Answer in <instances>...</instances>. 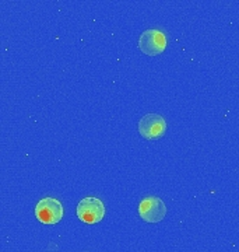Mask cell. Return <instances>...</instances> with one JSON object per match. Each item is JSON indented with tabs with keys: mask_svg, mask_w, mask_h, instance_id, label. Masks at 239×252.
Wrapping results in <instances>:
<instances>
[{
	"mask_svg": "<svg viewBox=\"0 0 239 252\" xmlns=\"http://www.w3.org/2000/svg\"><path fill=\"white\" fill-rule=\"evenodd\" d=\"M139 48L149 56L162 54L167 48V36L158 30H146L139 38Z\"/></svg>",
	"mask_w": 239,
	"mask_h": 252,
	"instance_id": "3957f363",
	"label": "cell"
},
{
	"mask_svg": "<svg viewBox=\"0 0 239 252\" xmlns=\"http://www.w3.org/2000/svg\"><path fill=\"white\" fill-rule=\"evenodd\" d=\"M165 132H167V122L159 114H147L139 121V133L147 140L162 137Z\"/></svg>",
	"mask_w": 239,
	"mask_h": 252,
	"instance_id": "277c9868",
	"label": "cell"
},
{
	"mask_svg": "<svg viewBox=\"0 0 239 252\" xmlns=\"http://www.w3.org/2000/svg\"><path fill=\"white\" fill-rule=\"evenodd\" d=\"M139 215L147 223H159L167 216V206L157 196H147L139 205Z\"/></svg>",
	"mask_w": 239,
	"mask_h": 252,
	"instance_id": "5b68a950",
	"label": "cell"
},
{
	"mask_svg": "<svg viewBox=\"0 0 239 252\" xmlns=\"http://www.w3.org/2000/svg\"><path fill=\"white\" fill-rule=\"evenodd\" d=\"M76 213L83 223L97 224L105 216V205L98 198L89 196L80 200Z\"/></svg>",
	"mask_w": 239,
	"mask_h": 252,
	"instance_id": "6da1fadb",
	"label": "cell"
},
{
	"mask_svg": "<svg viewBox=\"0 0 239 252\" xmlns=\"http://www.w3.org/2000/svg\"><path fill=\"white\" fill-rule=\"evenodd\" d=\"M63 205L55 198L41 199L35 206V217L42 224H56L63 219Z\"/></svg>",
	"mask_w": 239,
	"mask_h": 252,
	"instance_id": "7a4b0ae2",
	"label": "cell"
}]
</instances>
